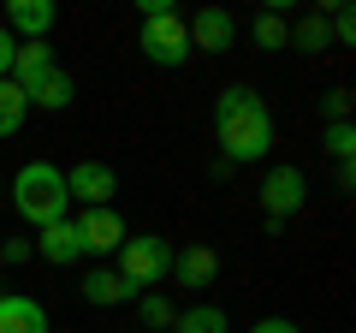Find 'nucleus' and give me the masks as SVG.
Masks as SVG:
<instances>
[{"label": "nucleus", "mask_w": 356, "mask_h": 333, "mask_svg": "<svg viewBox=\"0 0 356 333\" xmlns=\"http://www.w3.org/2000/svg\"><path fill=\"white\" fill-rule=\"evenodd\" d=\"M327 18H321V13H309V18H297V24H291V48L297 54H321V48H327Z\"/></svg>", "instance_id": "nucleus-18"}, {"label": "nucleus", "mask_w": 356, "mask_h": 333, "mask_svg": "<svg viewBox=\"0 0 356 333\" xmlns=\"http://www.w3.org/2000/svg\"><path fill=\"white\" fill-rule=\"evenodd\" d=\"M321 143H327V155H332L339 166H350V155H356V131H350V119L327 125V131H321Z\"/></svg>", "instance_id": "nucleus-21"}, {"label": "nucleus", "mask_w": 356, "mask_h": 333, "mask_svg": "<svg viewBox=\"0 0 356 333\" xmlns=\"http://www.w3.org/2000/svg\"><path fill=\"white\" fill-rule=\"evenodd\" d=\"M0 333H48V309L24 292H0Z\"/></svg>", "instance_id": "nucleus-11"}, {"label": "nucleus", "mask_w": 356, "mask_h": 333, "mask_svg": "<svg viewBox=\"0 0 356 333\" xmlns=\"http://www.w3.org/2000/svg\"><path fill=\"white\" fill-rule=\"evenodd\" d=\"M119 280L131 286V292H149V286L172 280V244L154 238V232H131L125 244H119Z\"/></svg>", "instance_id": "nucleus-3"}, {"label": "nucleus", "mask_w": 356, "mask_h": 333, "mask_svg": "<svg viewBox=\"0 0 356 333\" xmlns=\"http://www.w3.org/2000/svg\"><path fill=\"white\" fill-rule=\"evenodd\" d=\"M24 95H30V107H42V114H60V107H72V95H77V77L54 65V72H48V77H36V84H30Z\"/></svg>", "instance_id": "nucleus-14"}, {"label": "nucleus", "mask_w": 356, "mask_h": 333, "mask_svg": "<svg viewBox=\"0 0 356 333\" xmlns=\"http://www.w3.org/2000/svg\"><path fill=\"white\" fill-rule=\"evenodd\" d=\"M214 137H220L226 166H255L273 155V114L250 84H232V90L214 95Z\"/></svg>", "instance_id": "nucleus-1"}, {"label": "nucleus", "mask_w": 356, "mask_h": 333, "mask_svg": "<svg viewBox=\"0 0 356 333\" xmlns=\"http://www.w3.org/2000/svg\"><path fill=\"white\" fill-rule=\"evenodd\" d=\"M13 54H18V36L0 24V77H13Z\"/></svg>", "instance_id": "nucleus-24"}, {"label": "nucleus", "mask_w": 356, "mask_h": 333, "mask_svg": "<svg viewBox=\"0 0 356 333\" xmlns=\"http://www.w3.org/2000/svg\"><path fill=\"white\" fill-rule=\"evenodd\" d=\"M250 36H255V48H267V54H273V48H291V24H285L280 13H261Z\"/></svg>", "instance_id": "nucleus-19"}, {"label": "nucleus", "mask_w": 356, "mask_h": 333, "mask_svg": "<svg viewBox=\"0 0 356 333\" xmlns=\"http://www.w3.org/2000/svg\"><path fill=\"white\" fill-rule=\"evenodd\" d=\"M327 119H332V125L350 119V90H327Z\"/></svg>", "instance_id": "nucleus-23"}, {"label": "nucleus", "mask_w": 356, "mask_h": 333, "mask_svg": "<svg viewBox=\"0 0 356 333\" xmlns=\"http://www.w3.org/2000/svg\"><path fill=\"white\" fill-rule=\"evenodd\" d=\"M42 262H54V268H72L77 256H83V238H77V226L72 220H54V226H42L36 232V244H30Z\"/></svg>", "instance_id": "nucleus-10"}, {"label": "nucleus", "mask_w": 356, "mask_h": 333, "mask_svg": "<svg viewBox=\"0 0 356 333\" xmlns=\"http://www.w3.org/2000/svg\"><path fill=\"white\" fill-rule=\"evenodd\" d=\"M327 36H332V42H350V36H356V18H350V6H332V18H327Z\"/></svg>", "instance_id": "nucleus-22"}, {"label": "nucleus", "mask_w": 356, "mask_h": 333, "mask_svg": "<svg viewBox=\"0 0 356 333\" xmlns=\"http://www.w3.org/2000/svg\"><path fill=\"white\" fill-rule=\"evenodd\" d=\"M24 119H30V95L18 90L13 77H0V137H18Z\"/></svg>", "instance_id": "nucleus-17"}, {"label": "nucleus", "mask_w": 356, "mask_h": 333, "mask_svg": "<svg viewBox=\"0 0 356 333\" xmlns=\"http://www.w3.org/2000/svg\"><path fill=\"white\" fill-rule=\"evenodd\" d=\"M131 297H143V292H131V286L119 280L113 268L83 274V304H89V309H119V304H131Z\"/></svg>", "instance_id": "nucleus-13"}, {"label": "nucleus", "mask_w": 356, "mask_h": 333, "mask_svg": "<svg viewBox=\"0 0 356 333\" xmlns=\"http://www.w3.org/2000/svg\"><path fill=\"white\" fill-rule=\"evenodd\" d=\"M166 333H232V321H226V309H214V304H191V309L172 316Z\"/></svg>", "instance_id": "nucleus-16"}, {"label": "nucleus", "mask_w": 356, "mask_h": 333, "mask_svg": "<svg viewBox=\"0 0 356 333\" xmlns=\"http://www.w3.org/2000/svg\"><path fill=\"white\" fill-rule=\"evenodd\" d=\"M137 316H143V327H149V333H166V327H172V316H178V309L166 304L161 292H143V297H137Z\"/></svg>", "instance_id": "nucleus-20"}, {"label": "nucleus", "mask_w": 356, "mask_h": 333, "mask_svg": "<svg viewBox=\"0 0 356 333\" xmlns=\"http://www.w3.org/2000/svg\"><path fill=\"white\" fill-rule=\"evenodd\" d=\"M113 191H119V173L107 161H77L65 173V196L83 208H113Z\"/></svg>", "instance_id": "nucleus-7"}, {"label": "nucleus", "mask_w": 356, "mask_h": 333, "mask_svg": "<svg viewBox=\"0 0 356 333\" xmlns=\"http://www.w3.org/2000/svg\"><path fill=\"white\" fill-rule=\"evenodd\" d=\"M137 48H143L149 65H184V60H191V30H184L178 13H154V18H143Z\"/></svg>", "instance_id": "nucleus-4"}, {"label": "nucleus", "mask_w": 356, "mask_h": 333, "mask_svg": "<svg viewBox=\"0 0 356 333\" xmlns=\"http://www.w3.org/2000/svg\"><path fill=\"white\" fill-rule=\"evenodd\" d=\"M60 24V6L54 0H13L6 6V30L18 42H48V30Z\"/></svg>", "instance_id": "nucleus-9"}, {"label": "nucleus", "mask_w": 356, "mask_h": 333, "mask_svg": "<svg viewBox=\"0 0 356 333\" xmlns=\"http://www.w3.org/2000/svg\"><path fill=\"white\" fill-rule=\"evenodd\" d=\"M184 30H191V54H226L232 42H238V18H232L226 6H202Z\"/></svg>", "instance_id": "nucleus-8"}, {"label": "nucleus", "mask_w": 356, "mask_h": 333, "mask_svg": "<svg viewBox=\"0 0 356 333\" xmlns=\"http://www.w3.org/2000/svg\"><path fill=\"white\" fill-rule=\"evenodd\" d=\"M72 226H77V238H83V256H119V244L131 238V226L119 220V208H83Z\"/></svg>", "instance_id": "nucleus-6"}, {"label": "nucleus", "mask_w": 356, "mask_h": 333, "mask_svg": "<svg viewBox=\"0 0 356 333\" xmlns=\"http://www.w3.org/2000/svg\"><path fill=\"white\" fill-rule=\"evenodd\" d=\"M250 333H303V327H297V321H285V316H267V321H255Z\"/></svg>", "instance_id": "nucleus-26"}, {"label": "nucleus", "mask_w": 356, "mask_h": 333, "mask_svg": "<svg viewBox=\"0 0 356 333\" xmlns=\"http://www.w3.org/2000/svg\"><path fill=\"white\" fill-rule=\"evenodd\" d=\"M214 274H220V256H214V250H202V244L172 250V280H178V286L202 292V286H214Z\"/></svg>", "instance_id": "nucleus-12"}, {"label": "nucleus", "mask_w": 356, "mask_h": 333, "mask_svg": "<svg viewBox=\"0 0 356 333\" xmlns=\"http://www.w3.org/2000/svg\"><path fill=\"white\" fill-rule=\"evenodd\" d=\"M303 203H309V179H303V166H273V173L261 179V215H267V232H280Z\"/></svg>", "instance_id": "nucleus-5"}, {"label": "nucleus", "mask_w": 356, "mask_h": 333, "mask_svg": "<svg viewBox=\"0 0 356 333\" xmlns=\"http://www.w3.org/2000/svg\"><path fill=\"white\" fill-rule=\"evenodd\" d=\"M36 250H30V238H6L0 244V262H30Z\"/></svg>", "instance_id": "nucleus-25"}, {"label": "nucleus", "mask_w": 356, "mask_h": 333, "mask_svg": "<svg viewBox=\"0 0 356 333\" xmlns=\"http://www.w3.org/2000/svg\"><path fill=\"white\" fill-rule=\"evenodd\" d=\"M13 208L18 220H30V226H54V220H72V196H65V173L54 161H24L13 173Z\"/></svg>", "instance_id": "nucleus-2"}, {"label": "nucleus", "mask_w": 356, "mask_h": 333, "mask_svg": "<svg viewBox=\"0 0 356 333\" xmlns=\"http://www.w3.org/2000/svg\"><path fill=\"white\" fill-rule=\"evenodd\" d=\"M54 72V48L48 42H18V54H13V84L18 90H30L36 77H48Z\"/></svg>", "instance_id": "nucleus-15"}]
</instances>
